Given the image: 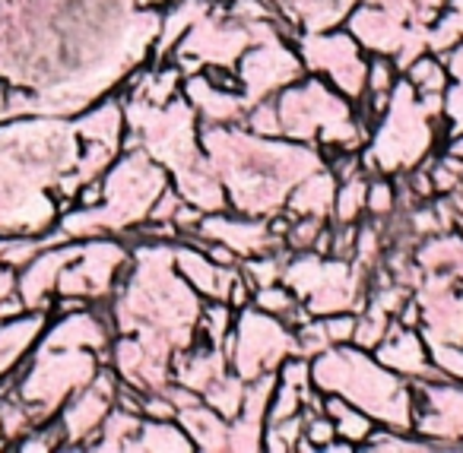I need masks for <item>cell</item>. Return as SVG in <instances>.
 <instances>
[{
  "mask_svg": "<svg viewBox=\"0 0 463 453\" xmlns=\"http://www.w3.org/2000/svg\"><path fill=\"white\" fill-rule=\"evenodd\" d=\"M165 191V172L153 165V156L137 146V153L124 156L111 175L102 181V203L83 206L77 212L61 216V231L71 241L77 238H99L105 231H121L149 216L156 197Z\"/></svg>",
  "mask_w": 463,
  "mask_h": 453,
  "instance_id": "cell-1",
  "label": "cell"
},
{
  "mask_svg": "<svg viewBox=\"0 0 463 453\" xmlns=\"http://www.w3.org/2000/svg\"><path fill=\"white\" fill-rule=\"evenodd\" d=\"M96 371L99 358L92 355V349H45L39 345L33 362L16 371V381L7 387H14L16 396L29 406L33 419L45 425L77 390H83L96 377Z\"/></svg>",
  "mask_w": 463,
  "mask_h": 453,
  "instance_id": "cell-2",
  "label": "cell"
},
{
  "mask_svg": "<svg viewBox=\"0 0 463 453\" xmlns=\"http://www.w3.org/2000/svg\"><path fill=\"white\" fill-rule=\"evenodd\" d=\"M292 349H296V336L264 311H245L239 330L225 336V352L241 381H254L267 368L283 362Z\"/></svg>",
  "mask_w": 463,
  "mask_h": 453,
  "instance_id": "cell-3",
  "label": "cell"
},
{
  "mask_svg": "<svg viewBox=\"0 0 463 453\" xmlns=\"http://www.w3.org/2000/svg\"><path fill=\"white\" fill-rule=\"evenodd\" d=\"M128 267V248L118 241H86L80 244V254L61 269L54 295L99 301L109 298L115 288V276Z\"/></svg>",
  "mask_w": 463,
  "mask_h": 453,
  "instance_id": "cell-4",
  "label": "cell"
},
{
  "mask_svg": "<svg viewBox=\"0 0 463 453\" xmlns=\"http://www.w3.org/2000/svg\"><path fill=\"white\" fill-rule=\"evenodd\" d=\"M118 377L109 368H99L96 377L83 390L73 393V400L61 409V428H64V447H90V438H96L105 415L115 406Z\"/></svg>",
  "mask_w": 463,
  "mask_h": 453,
  "instance_id": "cell-5",
  "label": "cell"
},
{
  "mask_svg": "<svg viewBox=\"0 0 463 453\" xmlns=\"http://www.w3.org/2000/svg\"><path fill=\"white\" fill-rule=\"evenodd\" d=\"M302 52L308 58L311 71H324L334 77L346 96H362V83H365V64H362L355 45L346 35H315V39L302 42Z\"/></svg>",
  "mask_w": 463,
  "mask_h": 453,
  "instance_id": "cell-6",
  "label": "cell"
},
{
  "mask_svg": "<svg viewBox=\"0 0 463 453\" xmlns=\"http://www.w3.org/2000/svg\"><path fill=\"white\" fill-rule=\"evenodd\" d=\"M77 254H80V244H73V241L48 244L45 250H39V254L23 267V273L16 276V295L23 298L26 311H48V307H52L61 269Z\"/></svg>",
  "mask_w": 463,
  "mask_h": 453,
  "instance_id": "cell-7",
  "label": "cell"
},
{
  "mask_svg": "<svg viewBox=\"0 0 463 453\" xmlns=\"http://www.w3.org/2000/svg\"><path fill=\"white\" fill-rule=\"evenodd\" d=\"M298 61L292 58L289 48L279 45L273 35H267L264 48H254L241 64V80H245L248 102H260L267 92H273L277 86H286L298 77Z\"/></svg>",
  "mask_w": 463,
  "mask_h": 453,
  "instance_id": "cell-8",
  "label": "cell"
},
{
  "mask_svg": "<svg viewBox=\"0 0 463 453\" xmlns=\"http://www.w3.org/2000/svg\"><path fill=\"white\" fill-rule=\"evenodd\" d=\"M197 235L206 241H219L232 248L239 257H258L283 248V238L270 235L267 222H245V219H225V216H203L197 225Z\"/></svg>",
  "mask_w": 463,
  "mask_h": 453,
  "instance_id": "cell-9",
  "label": "cell"
},
{
  "mask_svg": "<svg viewBox=\"0 0 463 453\" xmlns=\"http://www.w3.org/2000/svg\"><path fill=\"white\" fill-rule=\"evenodd\" d=\"M111 339V324L99 311L80 307V311H67L54 326L42 333L45 349H92L105 352Z\"/></svg>",
  "mask_w": 463,
  "mask_h": 453,
  "instance_id": "cell-10",
  "label": "cell"
},
{
  "mask_svg": "<svg viewBox=\"0 0 463 453\" xmlns=\"http://www.w3.org/2000/svg\"><path fill=\"white\" fill-rule=\"evenodd\" d=\"M172 260L178 263V269L184 273V279L213 301H225L232 279L239 276L235 273V267H219V263H213L210 257H206L200 248H194V244H187V248H175Z\"/></svg>",
  "mask_w": 463,
  "mask_h": 453,
  "instance_id": "cell-11",
  "label": "cell"
},
{
  "mask_svg": "<svg viewBox=\"0 0 463 453\" xmlns=\"http://www.w3.org/2000/svg\"><path fill=\"white\" fill-rule=\"evenodd\" d=\"M48 311H29L26 317H10L7 324L0 320V377L10 374L23 355L33 349V343L45 330Z\"/></svg>",
  "mask_w": 463,
  "mask_h": 453,
  "instance_id": "cell-12",
  "label": "cell"
},
{
  "mask_svg": "<svg viewBox=\"0 0 463 453\" xmlns=\"http://www.w3.org/2000/svg\"><path fill=\"white\" fill-rule=\"evenodd\" d=\"M187 102L213 124L241 121V115L248 109V99H239L232 90H219L216 83H206L203 77H194L187 83Z\"/></svg>",
  "mask_w": 463,
  "mask_h": 453,
  "instance_id": "cell-13",
  "label": "cell"
},
{
  "mask_svg": "<svg viewBox=\"0 0 463 453\" xmlns=\"http://www.w3.org/2000/svg\"><path fill=\"white\" fill-rule=\"evenodd\" d=\"M178 419L184 425L187 438H194V447H200V450H229V425L216 409L194 400L178 406Z\"/></svg>",
  "mask_w": 463,
  "mask_h": 453,
  "instance_id": "cell-14",
  "label": "cell"
},
{
  "mask_svg": "<svg viewBox=\"0 0 463 453\" xmlns=\"http://www.w3.org/2000/svg\"><path fill=\"white\" fill-rule=\"evenodd\" d=\"M334 172H308L305 175V181L296 187V193L289 197V203H286V212H289L292 219L298 216H327V212H334V197H336V184H334Z\"/></svg>",
  "mask_w": 463,
  "mask_h": 453,
  "instance_id": "cell-15",
  "label": "cell"
},
{
  "mask_svg": "<svg viewBox=\"0 0 463 453\" xmlns=\"http://www.w3.org/2000/svg\"><path fill=\"white\" fill-rule=\"evenodd\" d=\"M381 362L393 371H403V374H416V377H431V364L425 362V352H422V343L412 336L410 330L403 326H393V336L387 330V336L381 339Z\"/></svg>",
  "mask_w": 463,
  "mask_h": 453,
  "instance_id": "cell-16",
  "label": "cell"
},
{
  "mask_svg": "<svg viewBox=\"0 0 463 453\" xmlns=\"http://www.w3.org/2000/svg\"><path fill=\"white\" fill-rule=\"evenodd\" d=\"M222 358H225V352L219 349V345L187 352V355H178V362H175V377H178L181 387L194 390V393H203L219 374H225Z\"/></svg>",
  "mask_w": 463,
  "mask_h": 453,
  "instance_id": "cell-17",
  "label": "cell"
},
{
  "mask_svg": "<svg viewBox=\"0 0 463 453\" xmlns=\"http://www.w3.org/2000/svg\"><path fill=\"white\" fill-rule=\"evenodd\" d=\"M203 16H206V0H181L178 7L168 10V16L162 20V35L156 42V58H165L184 39L187 29L197 20H203Z\"/></svg>",
  "mask_w": 463,
  "mask_h": 453,
  "instance_id": "cell-18",
  "label": "cell"
},
{
  "mask_svg": "<svg viewBox=\"0 0 463 453\" xmlns=\"http://www.w3.org/2000/svg\"><path fill=\"white\" fill-rule=\"evenodd\" d=\"M194 440L184 438V431L168 425V419H153L149 425H140L137 438L130 440V450H191Z\"/></svg>",
  "mask_w": 463,
  "mask_h": 453,
  "instance_id": "cell-19",
  "label": "cell"
},
{
  "mask_svg": "<svg viewBox=\"0 0 463 453\" xmlns=\"http://www.w3.org/2000/svg\"><path fill=\"white\" fill-rule=\"evenodd\" d=\"M241 396H245V381L239 374H219L210 387L203 390V400L210 409H216L225 421L235 419L241 409Z\"/></svg>",
  "mask_w": 463,
  "mask_h": 453,
  "instance_id": "cell-20",
  "label": "cell"
},
{
  "mask_svg": "<svg viewBox=\"0 0 463 453\" xmlns=\"http://www.w3.org/2000/svg\"><path fill=\"white\" fill-rule=\"evenodd\" d=\"M324 412L334 419L340 438H346L349 444H362L365 438H372V421H368V415L355 412V409L349 406V402H343L340 396H330V400L324 402Z\"/></svg>",
  "mask_w": 463,
  "mask_h": 453,
  "instance_id": "cell-21",
  "label": "cell"
},
{
  "mask_svg": "<svg viewBox=\"0 0 463 453\" xmlns=\"http://www.w3.org/2000/svg\"><path fill=\"white\" fill-rule=\"evenodd\" d=\"M365 178L353 175V178L340 181V191L334 197V219L336 222H355V219L365 212Z\"/></svg>",
  "mask_w": 463,
  "mask_h": 453,
  "instance_id": "cell-22",
  "label": "cell"
},
{
  "mask_svg": "<svg viewBox=\"0 0 463 453\" xmlns=\"http://www.w3.org/2000/svg\"><path fill=\"white\" fill-rule=\"evenodd\" d=\"M406 73H410V86L419 96H444V90H448V73L435 58H419L416 64L406 67Z\"/></svg>",
  "mask_w": 463,
  "mask_h": 453,
  "instance_id": "cell-23",
  "label": "cell"
},
{
  "mask_svg": "<svg viewBox=\"0 0 463 453\" xmlns=\"http://www.w3.org/2000/svg\"><path fill=\"white\" fill-rule=\"evenodd\" d=\"M305 434V415H289V419H279V421H267V431H264V447L267 450H296V444L302 440Z\"/></svg>",
  "mask_w": 463,
  "mask_h": 453,
  "instance_id": "cell-24",
  "label": "cell"
},
{
  "mask_svg": "<svg viewBox=\"0 0 463 453\" xmlns=\"http://www.w3.org/2000/svg\"><path fill=\"white\" fill-rule=\"evenodd\" d=\"M387 330H391V314L368 305L365 317H355L353 343L359 345V349H374V345H381V339L387 336Z\"/></svg>",
  "mask_w": 463,
  "mask_h": 453,
  "instance_id": "cell-25",
  "label": "cell"
},
{
  "mask_svg": "<svg viewBox=\"0 0 463 453\" xmlns=\"http://www.w3.org/2000/svg\"><path fill=\"white\" fill-rule=\"evenodd\" d=\"M283 269H286V263H283V257L279 254H258V257H248V263H245V279L251 282V288H264V286H273V282H279L283 279Z\"/></svg>",
  "mask_w": 463,
  "mask_h": 453,
  "instance_id": "cell-26",
  "label": "cell"
},
{
  "mask_svg": "<svg viewBox=\"0 0 463 453\" xmlns=\"http://www.w3.org/2000/svg\"><path fill=\"white\" fill-rule=\"evenodd\" d=\"M321 231H324L321 216H298V219H292V225H289V231H286L283 241L289 244L292 250H311Z\"/></svg>",
  "mask_w": 463,
  "mask_h": 453,
  "instance_id": "cell-27",
  "label": "cell"
},
{
  "mask_svg": "<svg viewBox=\"0 0 463 453\" xmlns=\"http://www.w3.org/2000/svg\"><path fill=\"white\" fill-rule=\"evenodd\" d=\"M254 305L260 307L264 314H279V317H286V314L296 307V298H292V292L289 288H283V286H264V288H254Z\"/></svg>",
  "mask_w": 463,
  "mask_h": 453,
  "instance_id": "cell-28",
  "label": "cell"
},
{
  "mask_svg": "<svg viewBox=\"0 0 463 453\" xmlns=\"http://www.w3.org/2000/svg\"><path fill=\"white\" fill-rule=\"evenodd\" d=\"M302 393L305 390L292 387V383H279L270 396L273 406H267L270 409V412H267V421H279V419H289V415L302 412Z\"/></svg>",
  "mask_w": 463,
  "mask_h": 453,
  "instance_id": "cell-29",
  "label": "cell"
},
{
  "mask_svg": "<svg viewBox=\"0 0 463 453\" xmlns=\"http://www.w3.org/2000/svg\"><path fill=\"white\" fill-rule=\"evenodd\" d=\"M296 349L302 352L305 358L308 355H321V352L330 349V336H327V326L317 324V320H305L296 333Z\"/></svg>",
  "mask_w": 463,
  "mask_h": 453,
  "instance_id": "cell-30",
  "label": "cell"
},
{
  "mask_svg": "<svg viewBox=\"0 0 463 453\" xmlns=\"http://www.w3.org/2000/svg\"><path fill=\"white\" fill-rule=\"evenodd\" d=\"M429 175H431V184H435V191H441V193L460 191V187H463V159L448 156V159L435 162Z\"/></svg>",
  "mask_w": 463,
  "mask_h": 453,
  "instance_id": "cell-31",
  "label": "cell"
},
{
  "mask_svg": "<svg viewBox=\"0 0 463 453\" xmlns=\"http://www.w3.org/2000/svg\"><path fill=\"white\" fill-rule=\"evenodd\" d=\"M393 206H397V193H393V184H387V181H372L365 191V212L372 219H384L393 212Z\"/></svg>",
  "mask_w": 463,
  "mask_h": 453,
  "instance_id": "cell-32",
  "label": "cell"
},
{
  "mask_svg": "<svg viewBox=\"0 0 463 453\" xmlns=\"http://www.w3.org/2000/svg\"><path fill=\"white\" fill-rule=\"evenodd\" d=\"M393 80H397V71H393L391 61L374 58L372 64L365 67V90H368V96H391V92H393Z\"/></svg>",
  "mask_w": 463,
  "mask_h": 453,
  "instance_id": "cell-33",
  "label": "cell"
},
{
  "mask_svg": "<svg viewBox=\"0 0 463 453\" xmlns=\"http://www.w3.org/2000/svg\"><path fill=\"white\" fill-rule=\"evenodd\" d=\"M429 42L435 52H448V48L460 45L463 42V14H454V10H450V14L435 26V33L429 35Z\"/></svg>",
  "mask_w": 463,
  "mask_h": 453,
  "instance_id": "cell-34",
  "label": "cell"
},
{
  "mask_svg": "<svg viewBox=\"0 0 463 453\" xmlns=\"http://www.w3.org/2000/svg\"><path fill=\"white\" fill-rule=\"evenodd\" d=\"M229 326H232V311L225 301H216L210 311H203V330H206V339L210 345H222L225 336H229Z\"/></svg>",
  "mask_w": 463,
  "mask_h": 453,
  "instance_id": "cell-35",
  "label": "cell"
},
{
  "mask_svg": "<svg viewBox=\"0 0 463 453\" xmlns=\"http://www.w3.org/2000/svg\"><path fill=\"white\" fill-rule=\"evenodd\" d=\"M248 124H251V130H254V134H260V137H279V134H283V124H279V109L273 102H264V99H260V102L251 109Z\"/></svg>",
  "mask_w": 463,
  "mask_h": 453,
  "instance_id": "cell-36",
  "label": "cell"
},
{
  "mask_svg": "<svg viewBox=\"0 0 463 453\" xmlns=\"http://www.w3.org/2000/svg\"><path fill=\"white\" fill-rule=\"evenodd\" d=\"M305 438L311 440L315 450H324L336 438V425L327 412H305Z\"/></svg>",
  "mask_w": 463,
  "mask_h": 453,
  "instance_id": "cell-37",
  "label": "cell"
},
{
  "mask_svg": "<svg viewBox=\"0 0 463 453\" xmlns=\"http://www.w3.org/2000/svg\"><path fill=\"white\" fill-rule=\"evenodd\" d=\"M355 238H359L355 222H336V231H334V238H330V257H334V260H353Z\"/></svg>",
  "mask_w": 463,
  "mask_h": 453,
  "instance_id": "cell-38",
  "label": "cell"
},
{
  "mask_svg": "<svg viewBox=\"0 0 463 453\" xmlns=\"http://www.w3.org/2000/svg\"><path fill=\"white\" fill-rule=\"evenodd\" d=\"M184 203V197L181 193H175V191H162L159 197H156V203H153V210H149V222H172L175 219V212H178V206Z\"/></svg>",
  "mask_w": 463,
  "mask_h": 453,
  "instance_id": "cell-39",
  "label": "cell"
},
{
  "mask_svg": "<svg viewBox=\"0 0 463 453\" xmlns=\"http://www.w3.org/2000/svg\"><path fill=\"white\" fill-rule=\"evenodd\" d=\"M324 326H327L330 345L353 343V333H355V317H353V314H334V317L324 320Z\"/></svg>",
  "mask_w": 463,
  "mask_h": 453,
  "instance_id": "cell-40",
  "label": "cell"
},
{
  "mask_svg": "<svg viewBox=\"0 0 463 453\" xmlns=\"http://www.w3.org/2000/svg\"><path fill=\"white\" fill-rule=\"evenodd\" d=\"M431 352H435L438 371H448L454 377H463V349H450L448 343H431Z\"/></svg>",
  "mask_w": 463,
  "mask_h": 453,
  "instance_id": "cell-41",
  "label": "cell"
},
{
  "mask_svg": "<svg viewBox=\"0 0 463 453\" xmlns=\"http://www.w3.org/2000/svg\"><path fill=\"white\" fill-rule=\"evenodd\" d=\"M283 383H292L298 390H308L311 387V362L302 358H286L283 364Z\"/></svg>",
  "mask_w": 463,
  "mask_h": 453,
  "instance_id": "cell-42",
  "label": "cell"
},
{
  "mask_svg": "<svg viewBox=\"0 0 463 453\" xmlns=\"http://www.w3.org/2000/svg\"><path fill=\"white\" fill-rule=\"evenodd\" d=\"M406 191L412 193V197H431L435 193V184H431V175L429 172H416L410 178V184H406Z\"/></svg>",
  "mask_w": 463,
  "mask_h": 453,
  "instance_id": "cell-43",
  "label": "cell"
},
{
  "mask_svg": "<svg viewBox=\"0 0 463 453\" xmlns=\"http://www.w3.org/2000/svg\"><path fill=\"white\" fill-rule=\"evenodd\" d=\"M359 168H362V162L355 159V156H343V159L334 162V178L346 181V178H353V175H359Z\"/></svg>",
  "mask_w": 463,
  "mask_h": 453,
  "instance_id": "cell-44",
  "label": "cell"
},
{
  "mask_svg": "<svg viewBox=\"0 0 463 453\" xmlns=\"http://www.w3.org/2000/svg\"><path fill=\"white\" fill-rule=\"evenodd\" d=\"M400 311H403V326L419 324V307H416V301H410V305H403V307H400Z\"/></svg>",
  "mask_w": 463,
  "mask_h": 453,
  "instance_id": "cell-45",
  "label": "cell"
},
{
  "mask_svg": "<svg viewBox=\"0 0 463 453\" xmlns=\"http://www.w3.org/2000/svg\"><path fill=\"white\" fill-rule=\"evenodd\" d=\"M448 156H454V159H463V130H460V134H454V140H450Z\"/></svg>",
  "mask_w": 463,
  "mask_h": 453,
  "instance_id": "cell-46",
  "label": "cell"
},
{
  "mask_svg": "<svg viewBox=\"0 0 463 453\" xmlns=\"http://www.w3.org/2000/svg\"><path fill=\"white\" fill-rule=\"evenodd\" d=\"M448 7L454 10V14H463V0H448Z\"/></svg>",
  "mask_w": 463,
  "mask_h": 453,
  "instance_id": "cell-47",
  "label": "cell"
},
{
  "mask_svg": "<svg viewBox=\"0 0 463 453\" xmlns=\"http://www.w3.org/2000/svg\"><path fill=\"white\" fill-rule=\"evenodd\" d=\"M4 447H7V440H0V450H4Z\"/></svg>",
  "mask_w": 463,
  "mask_h": 453,
  "instance_id": "cell-48",
  "label": "cell"
}]
</instances>
